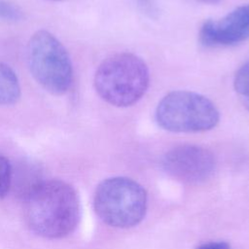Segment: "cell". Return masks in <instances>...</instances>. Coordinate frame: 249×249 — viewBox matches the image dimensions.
Wrapping results in <instances>:
<instances>
[{
  "mask_svg": "<svg viewBox=\"0 0 249 249\" xmlns=\"http://www.w3.org/2000/svg\"><path fill=\"white\" fill-rule=\"evenodd\" d=\"M23 212L29 229L36 234L62 238L73 232L80 222V199L76 190L64 181H38L24 194Z\"/></svg>",
  "mask_w": 249,
  "mask_h": 249,
  "instance_id": "cell-1",
  "label": "cell"
},
{
  "mask_svg": "<svg viewBox=\"0 0 249 249\" xmlns=\"http://www.w3.org/2000/svg\"><path fill=\"white\" fill-rule=\"evenodd\" d=\"M149 81V69L144 60L133 53H121L99 64L93 85L97 94L107 103L127 107L145 94Z\"/></svg>",
  "mask_w": 249,
  "mask_h": 249,
  "instance_id": "cell-2",
  "label": "cell"
},
{
  "mask_svg": "<svg viewBox=\"0 0 249 249\" xmlns=\"http://www.w3.org/2000/svg\"><path fill=\"white\" fill-rule=\"evenodd\" d=\"M93 208L105 224L114 228H131L145 217L147 193L130 178H107L95 190Z\"/></svg>",
  "mask_w": 249,
  "mask_h": 249,
  "instance_id": "cell-3",
  "label": "cell"
},
{
  "mask_svg": "<svg viewBox=\"0 0 249 249\" xmlns=\"http://www.w3.org/2000/svg\"><path fill=\"white\" fill-rule=\"evenodd\" d=\"M27 61L35 81L54 95L66 93L73 81L72 62L64 46L51 32L36 31L27 44Z\"/></svg>",
  "mask_w": 249,
  "mask_h": 249,
  "instance_id": "cell-4",
  "label": "cell"
},
{
  "mask_svg": "<svg viewBox=\"0 0 249 249\" xmlns=\"http://www.w3.org/2000/svg\"><path fill=\"white\" fill-rule=\"evenodd\" d=\"M158 124L172 132H201L215 127L220 114L206 96L188 90L167 93L156 109Z\"/></svg>",
  "mask_w": 249,
  "mask_h": 249,
  "instance_id": "cell-5",
  "label": "cell"
},
{
  "mask_svg": "<svg viewBox=\"0 0 249 249\" xmlns=\"http://www.w3.org/2000/svg\"><path fill=\"white\" fill-rule=\"evenodd\" d=\"M162 166L168 175L182 183L200 184L212 176L216 160L209 150L185 144L169 150L163 157Z\"/></svg>",
  "mask_w": 249,
  "mask_h": 249,
  "instance_id": "cell-6",
  "label": "cell"
},
{
  "mask_svg": "<svg viewBox=\"0 0 249 249\" xmlns=\"http://www.w3.org/2000/svg\"><path fill=\"white\" fill-rule=\"evenodd\" d=\"M249 39V4L239 6L220 20L205 21L199 31L207 47L232 46Z\"/></svg>",
  "mask_w": 249,
  "mask_h": 249,
  "instance_id": "cell-7",
  "label": "cell"
},
{
  "mask_svg": "<svg viewBox=\"0 0 249 249\" xmlns=\"http://www.w3.org/2000/svg\"><path fill=\"white\" fill-rule=\"evenodd\" d=\"M20 97V85L15 71L0 62V104H15Z\"/></svg>",
  "mask_w": 249,
  "mask_h": 249,
  "instance_id": "cell-8",
  "label": "cell"
},
{
  "mask_svg": "<svg viewBox=\"0 0 249 249\" xmlns=\"http://www.w3.org/2000/svg\"><path fill=\"white\" fill-rule=\"evenodd\" d=\"M233 87L241 103L249 111V59L236 71Z\"/></svg>",
  "mask_w": 249,
  "mask_h": 249,
  "instance_id": "cell-9",
  "label": "cell"
},
{
  "mask_svg": "<svg viewBox=\"0 0 249 249\" xmlns=\"http://www.w3.org/2000/svg\"><path fill=\"white\" fill-rule=\"evenodd\" d=\"M13 169L9 160L0 154V197H4L11 188Z\"/></svg>",
  "mask_w": 249,
  "mask_h": 249,
  "instance_id": "cell-10",
  "label": "cell"
},
{
  "mask_svg": "<svg viewBox=\"0 0 249 249\" xmlns=\"http://www.w3.org/2000/svg\"><path fill=\"white\" fill-rule=\"evenodd\" d=\"M22 17V11L18 6L6 0H0V19L18 21L20 20Z\"/></svg>",
  "mask_w": 249,
  "mask_h": 249,
  "instance_id": "cell-11",
  "label": "cell"
},
{
  "mask_svg": "<svg viewBox=\"0 0 249 249\" xmlns=\"http://www.w3.org/2000/svg\"><path fill=\"white\" fill-rule=\"evenodd\" d=\"M196 249H231V246L224 241L221 242H210V243H205Z\"/></svg>",
  "mask_w": 249,
  "mask_h": 249,
  "instance_id": "cell-12",
  "label": "cell"
},
{
  "mask_svg": "<svg viewBox=\"0 0 249 249\" xmlns=\"http://www.w3.org/2000/svg\"><path fill=\"white\" fill-rule=\"evenodd\" d=\"M199 2H202V3H209V4H216V3H219L221 0H197Z\"/></svg>",
  "mask_w": 249,
  "mask_h": 249,
  "instance_id": "cell-13",
  "label": "cell"
},
{
  "mask_svg": "<svg viewBox=\"0 0 249 249\" xmlns=\"http://www.w3.org/2000/svg\"><path fill=\"white\" fill-rule=\"evenodd\" d=\"M50 1H62V0H50Z\"/></svg>",
  "mask_w": 249,
  "mask_h": 249,
  "instance_id": "cell-14",
  "label": "cell"
}]
</instances>
